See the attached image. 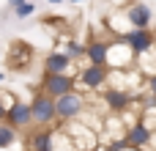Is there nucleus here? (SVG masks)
Returning a JSON list of instances; mask_svg holds the SVG:
<instances>
[{
	"mask_svg": "<svg viewBox=\"0 0 156 151\" xmlns=\"http://www.w3.org/2000/svg\"><path fill=\"white\" fill-rule=\"evenodd\" d=\"M118 39L134 52L137 61L145 58V55H151L156 50V30L154 28H129V30H123Z\"/></svg>",
	"mask_w": 156,
	"mask_h": 151,
	"instance_id": "nucleus-1",
	"label": "nucleus"
},
{
	"mask_svg": "<svg viewBox=\"0 0 156 151\" xmlns=\"http://www.w3.org/2000/svg\"><path fill=\"white\" fill-rule=\"evenodd\" d=\"M82 113H85V96L77 88L55 99V116H58V121H63V124L66 121H77V118H82Z\"/></svg>",
	"mask_w": 156,
	"mask_h": 151,
	"instance_id": "nucleus-2",
	"label": "nucleus"
},
{
	"mask_svg": "<svg viewBox=\"0 0 156 151\" xmlns=\"http://www.w3.org/2000/svg\"><path fill=\"white\" fill-rule=\"evenodd\" d=\"M30 113H33V127H52L58 121V116H55V99L47 96L38 88H36V94L30 99Z\"/></svg>",
	"mask_w": 156,
	"mask_h": 151,
	"instance_id": "nucleus-3",
	"label": "nucleus"
},
{
	"mask_svg": "<svg viewBox=\"0 0 156 151\" xmlns=\"http://www.w3.org/2000/svg\"><path fill=\"white\" fill-rule=\"evenodd\" d=\"M110 66H99V63H85L77 74V85H82L85 91H99L110 83Z\"/></svg>",
	"mask_w": 156,
	"mask_h": 151,
	"instance_id": "nucleus-4",
	"label": "nucleus"
},
{
	"mask_svg": "<svg viewBox=\"0 0 156 151\" xmlns=\"http://www.w3.org/2000/svg\"><path fill=\"white\" fill-rule=\"evenodd\" d=\"M74 88H77V77H74V74H49V72H44L41 85H38V91H44V94L52 96V99H58V96L74 91Z\"/></svg>",
	"mask_w": 156,
	"mask_h": 151,
	"instance_id": "nucleus-5",
	"label": "nucleus"
},
{
	"mask_svg": "<svg viewBox=\"0 0 156 151\" xmlns=\"http://www.w3.org/2000/svg\"><path fill=\"white\" fill-rule=\"evenodd\" d=\"M5 124H8V127H14L16 132H27V129L33 127V113H30V105H27V102L14 99V102L8 105V110H5Z\"/></svg>",
	"mask_w": 156,
	"mask_h": 151,
	"instance_id": "nucleus-6",
	"label": "nucleus"
},
{
	"mask_svg": "<svg viewBox=\"0 0 156 151\" xmlns=\"http://www.w3.org/2000/svg\"><path fill=\"white\" fill-rule=\"evenodd\" d=\"M137 58H134V52L115 36V39H110V52H107V66L112 69V72H118V69H132V63H134Z\"/></svg>",
	"mask_w": 156,
	"mask_h": 151,
	"instance_id": "nucleus-7",
	"label": "nucleus"
},
{
	"mask_svg": "<svg viewBox=\"0 0 156 151\" xmlns=\"http://www.w3.org/2000/svg\"><path fill=\"white\" fill-rule=\"evenodd\" d=\"M104 105L110 113H126L137 105V96L132 91H123V88H112V85H104Z\"/></svg>",
	"mask_w": 156,
	"mask_h": 151,
	"instance_id": "nucleus-8",
	"label": "nucleus"
},
{
	"mask_svg": "<svg viewBox=\"0 0 156 151\" xmlns=\"http://www.w3.org/2000/svg\"><path fill=\"white\" fill-rule=\"evenodd\" d=\"M123 14H126V25H132V28H151L154 25V8L143 0H129Z\"/></svg>",
	"mask_w": 156,
	"mask_h": 151,
	"instance_id": "nucleus-9",
	"label": "nucleus"
},
{
	"mask_svg": "<svg viewBox=\"0 0 156 151\" xmlns=\"http://www.w3.org/2000/svg\"><path fill=\"white\" fill-rule=\"evenodd\" d=\"M126 143H129V149H140L145 151L151 143H154V129L143 121V118H137L134 124H129V129H126Z\"/></svg>",
	"mask_w": 156,
	"mask_h": 151,
	"instance_id": "nucleus-10",
	"label": "nucleus"
},
{
	"mask_svg": "<svg viewBox=\"0 0 156 151\" xmlns=\"http://www.w3.org/2000/svg\"><path fill=\"white\" fill-rule=\"evenodd\" d=\"M74 61L63 52V50H49L47 58H44V72L49 74H74Z\"/></svg>",
	"mask_w": 156,
	"mask_h": 151,
	"instance_id": "nucleus-11",
	"label": "nucleus"
},
{
	"mask_svg": "<svg viewBox=\"0 0 156 151\" xmlns=\"http://www.w3.org/2000/svg\"><path fill=\"white\" fill-rule=\"evenodd\" d=\"M107 52H110V39L93 36L90 41H85V61H88V63L107 66Z\"/></svg>",
	"mask_w": 156,
	"mask_h": 151,
	"instance_id": "nucleus-12",
	"label": "nucleus"
},
{
	"mask_svg": "<svg viewBox=\"0 0 156 151\" xmlns=\"http://www.w3.org/2000/svg\"><path fill=\"white\" fill-rule=\"evenodd\" d=\"M63 52H66V55H69V58L77 63V61H82V58H85V44H82L80 39H69V41H66V50H63Z\"/></svg>",
	"mask_w": 156,
	"mask_h": 151,
	"instance_id": "nucleus-13",
	"label": "nucleus"
},
{
	"mask_svg": "<svg viewBox=\"0 0 156 151\" xmlns=\"http://www.w3.org/2000/svg\"><path fill=\"white\" fill-rule=\"evenodd\" d=\"M36 14V3H30V0H25V3H19L16 8H14V17L16 19H27V17H33Z\"/></svg>",
	"mask_w": 156,
	"mask_h": 151,
	"instance_id": "nucleus-14",
	"label": "nucleus"
},
{
	"mask_svg": "<svg viewBox=\"0 0 156 151\" xmlns=\"http://www.w3.org/2000/svg\"><path fill=\"white\" fill-rule=\"evenodd\" d=\"M145 91H148V96H156V72L145 80Z\"/></svg>",
	"mask_w": 156,
	"mask_h": 151,
	"instance_id": "nucleus-15",
	"label": "nucleus"
},
{
	"mask_svg": "<svg viewBox=\"0 0 156 151\" xmlns=\"http://www.w3.org/2000/svg\"><path fill=\"white\" fill-rule=\"evenodd\" d=\"M19 3H25V0H5V6H8V8H11V11H14V8H16V6H19Z\"/></svg>",
	"mask_w": 156,
	"mask_h": 151,
	"instance_id": "nucleus-16",
	"label": "nucleus"
},
{
	"mask_svg": "<svg viewBox=\"0 0 156 151\" xmlns=\"http://www.w3.org/2000/svg\"><path fill=\"white\" fill-rule=\"evenodd\" d=\"M0 121H5V105H3V99H0Z\"/></svg>",
	"mask_w": 156,
	"mask_h": 151,
	"instance_id": "nucleus-17",
	"label": "nucleus"
},
{
	"mask_svg": "<svg viewBox=\"0 0 156 151\" xmlns=\"http://www.w3.org/2000/svg\"><path fill=\"white\" fill-rule=\"evenodd\" d=\"M47 3H52V6H55V3H63V0H47Z\"/></svg>",
	"mask_w": 156,
	"mask_h": 151,
	"instance_id": "nucleus-18",
	"label": "nucleus"
},
{
	"mask_svg": "<svg viewBox=\"0 0 156 151\" xmlns=\"http://www.w3.org/2000/svg\"><path fill=\"white\" fill-rule=\"evenodd\" d=\"M80 151H99V149H80Z\"/></svg>",
	"mask_w": 156,
	"mask_h": 151,
	"instance_id": "nucleus-19",
	"label": "nucleus"
},
{
	"mask_svg": "<svg viewBox=\"0 0 156 151\" xmlns=\"http://www.w3.org/2000/svg\"><path fill=\"white\" fill-rule=\"evenodd\" d=\"M69 3H74V6H77V3H82V0H69Z\"/></svg>",
	"mask_w": 156,
	"mask_h": 151,
	"instance_id": "nucleus-20",
	"label": "nucleus"
},
{
	"mask_svg": "<svg viewBox=\"0 0 156 151\" xmlns=\"http://www.w3.org/2000/svg\"><path fill=\"white\" fill-rule=\"evenodd\" d=\"M3 80H5V74H3V72H0V83H3Z\"/></svg>",
	"mask_w": 156,
	"mask_h": 151,
	"instance_id": "nucleus-21",
	"label": "nucleus"
}]
</instances>
